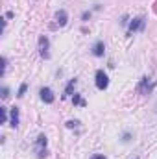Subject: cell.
<instances>
[{
	"instance_id": "8fae6325",
	"label": "cell",
	"mask_w": 157,
	"mask_h": 159,
	"mask_svg": "<svg viewBox=\"0 0 157 159\" xmlns=\"http://www.w3.org/2000/svg\"><path fill=\"white\" fill-rule=\"evenodd\" d=\"M72 102H74V106H85V102L81 100V96H79V94H74V98H72Z\"/></svg>"
},
{
	"instance_id": "d6986e66",
	"label": "cell",
	"mask_w": 157,
	"mask_h": 159,
	"mask_svg": "<svg viewBox=\"0 0 157 159\" xmlns=\"http://www.w3.org/2000/svg\"><path fill=\"white\" fill-rule=\"evenodd\" d=\"M92 159H105V156H102V154H98V156H92Z\"/></svg>"
},
{
	"instance_id": "e0dca14e",
	"label": "cell",
	"mask_w": 157,
	"mask_h": 159,
	"mask_svg": "<svg viewBox=\"0 0 157 159\" xmlns=\"http://www.w3.org/2000/svg\"><path fill=\"white\" fill-rule=\"evenodd\" d=\"M6 67H7V59L2 57V74H6Z\"/></svg>"
},
{
	"instance_id": "4fadbf2b",
	"label": "cell",
	"mask_w": 157,
	"mask_h": 159,
	"mask_svg": "<svg viewBox=\"0 0 157 159\" xmlns=\"http://www.w3.org/2000/svg\"><path fill=\"white\" fill-rule=\"evenodd\" d=\"M0 115H2V122L7 120V109L6 107H0Z\"/></svg>"
},
{
	"instance_id": "ac0fdd59",
	"label": "cell",
	"mask_w": 157,
	"mask_h": 159,
	"mask_svg": "<svg viewBox=\"0 0 157 159\" xmlns=\"http://www.w3.org/2000/svg\"><path fill=\"white\" fill-rule=\"evenodd\" d=\"M129 139H131V135H129V133H124V139H122V141H124V143H129Z\"/></svg>"
},
{
	"instance_id": "5bb4252c",
	"label": "cell",
	"mask_w": 157,
	"mask_h": 159,
	"mask_svg": "<svg viewBox=\"0 0 157 159\" xmlns=\"http://www.w3.org/2000/svg\"><path fill=\"white\" fill-rule=\"evenodd\" d=\"M78 120H69V122H67V128H70V129H72V128H78Z\"/></svg>"
},
{
	"instance_id": "3957f363",
	"label": "cell",
	"mask_w": 157,
	"mask_h": 159,
	"mask_svg": "<svg viewBox=\"0 0 157 159\" xmlns=\"http://www.w3.org/2000/svg\"><path fill=\"white\" fill-rule=\"evenodd\" d=\"M48 48H50V41H48V37H46V35H41L39 37V54H41V57H44V59L50 57Z\"/></svg>"
},
{
	"instance_id": "8992f818",
	"label": "cell",
	"mask_w": 157,
	"mask_h": 159,
	"mask_svg": "<svg viewBox=\"0 0 157 159\" xmlns=\"http://www.w3.org/2000/svg\"><path fill=\"white\" fill-rule=\"evenodd\" d=\"M9 126L11 128H17L19 126V107L9 109Z\"/></svg>"
},
{
	"instance_id": "277c9868",
	"label": "cell",
	"mask_w": 157,
	"mask_h": 159,
	"mask_svg": "<svg viewBox=\"0 0 157 159\" xmlns=\"http://www.w3.org/2000/svg\"><path fill=\"white\" fill-rule=\"evenodd\" d=\"M144 28V17H137L129 22V28H128V35H133L137 30H142Z\"/></svg>"
},
{
	"instance_id": "7a4b0ae2",
	"label": "cell",
	"mask_w": 157,
	"mask_h": 159,
	"mask_svg": "<svg viewBox=\"0 0 157 159\" xmlns=\"http://www.w3.org/2000/svg\"><path fill=\"white\" fill-rule=\"evenodd\" d=\"M94 78H96V87H98L100 91H105V89H107V85H109V78H107V74H105L104 70H96Z\"/></svg>"
},
{
	"instance_id": "2e32d148",
	"label": "cell",
	"mask_w": 157,
	"mask_h": 159,
	"mask_svg": "<svg viewBox=\"0 0 157 159\" xmlns=\"http://www.w3.org/2000/svg\"><path fill=\"white\" fill-rule=\"evenodd\" d=\"M91 19V11H83V15H81V20H89Z\"/></svg>"
},
{
	"instance_id": "9a60e30c",
	"label": "cell",
	"mask_w": 157,
	"mask_h": 159,
	"mask_svg": "<svg viewBox=\"0 0 157 159\" xmlns=\"http://www.w3.org/2000/svg\"><path fill=\"white\" fill-rule=\"evenodd\" d=\"M7 96H9V89H7V87H2V98L6 100Z\"/></svg>"
},
{
	"instance_id": "7c38bea8",
	"label": "cell",
	"mask_w": 157,
	"mask_h": 159,
	"mask_svg": "<svg viewBox=\"0 0 157 159\" xmlns=\"http://www.w3.org/2000/svg\"><path fill=\"white\" fill-rule=\"evenodd\" d=\"M26 91H28V85H26V83H22V85L19 87V94H17V96H24V93H26Z\"/></svg>"
},
{
	"instance_id": "52a82bcc",
	"label": "cell",
	"mask_w": 157,
	"mask_h": 159,
	"mask_svg": "<svg viewBox=\"0 0 157 159\" xmlns=\"http://www.w3.org/2000/svg\"><path fill=\"white\" fill-rule=\"evenodd\" d=\"M67 20H69V15H67V11H65V9L56 11V22H57L59 26H65V24H67Z\"/></svg>"
},
{
	"instance_id": "5b68a950",
	"label": "cell",
	"mask_w": 157,
	"mask_h": 159,
	"mask_svg": "<svg viewBox=\"0 0 157 159\" xmlns=\"http://www.w3.org/2000/svg\"><path fill=\"white\" fill-rule=\"evenodd\" d=\"M39 94H41V100H43L44 104H52V102L56 100V96H54V93H52L50 87H43L39 91Z\"/></svg>"
},
{
	"instance_id": "9c48e42d",
	"label": "cell",
	"mask_w": 157,
	"mask_h": 159,
	"mask_svg": "<svg viewBox=\"0 0 157 159\" xmlns=\"http://www.w3.org/2000/svg\"><path fill=\"white\" fill-rule=\"evenodd\" d=\"M76 83H78V80H70L69 81V85H67V89H65V93H63V98H69L70 94H72V91H74V87H76Z\"/></svg>"
},
{
	"instance_id": "ba28073f",
	"label": "cell",
	"mask_w": 157,
	"mask_h": 159,
	"mask_svg": "<svg viewBox=\"0 0 157 159\" xmlns=\"http://www.w3.org/2000/svg\"><path fill=\"white\" fill-rule=\"evenodd\" d=\"M104 52H105V44H104V41H98V43L92 46V56L102 57V56H104Z\"/></svg>"
},
{
	"instance_id": "30bf717a",
	"label": "cell",
	"mask_w": 157,
	"mask_h": 159,
	"mask_svg": "<svg viewBox=\"0 0 157 159\" xmlns=\"http://www.w3.org/2000/svg\"><path fill=\"white\" fill-rule=\"evenodd\" d=\"M37 152H41V150H46V135L44 133H41L39 137H37Z\"/></svg>"
},
{
	"instance_id": "6da1fadb",
	"label": "cell",
	"mask_w": 157,
	"mask_h": 159,
	"mask_svg": "<svg viewBox=\"0 0 157 159\" xmlns=\"http://www.w3.org/2000/svg\"><path fill=\"white\" fill-rule=\"evenodd\" d=\"M137 89H139L141 94H150V93L155 89V81L152 78H148V76H144V78L139 81V87H137Z\"/></svg>"
},
{
	"instance_id": "ffe728a7",
	"label": "cell",
	"mask_w": 157,
	"mask_h": 159,
	"mask_svg": "<svg viewBox=\"0 0 157 159\" xmlns=\"http://www.w3.org/2000/svg\"><path fill=\"white\" fill-rule=\"evenodd\" d=\"M135 159H139V157H135Z\"/></svg>"
}]
</instances>
